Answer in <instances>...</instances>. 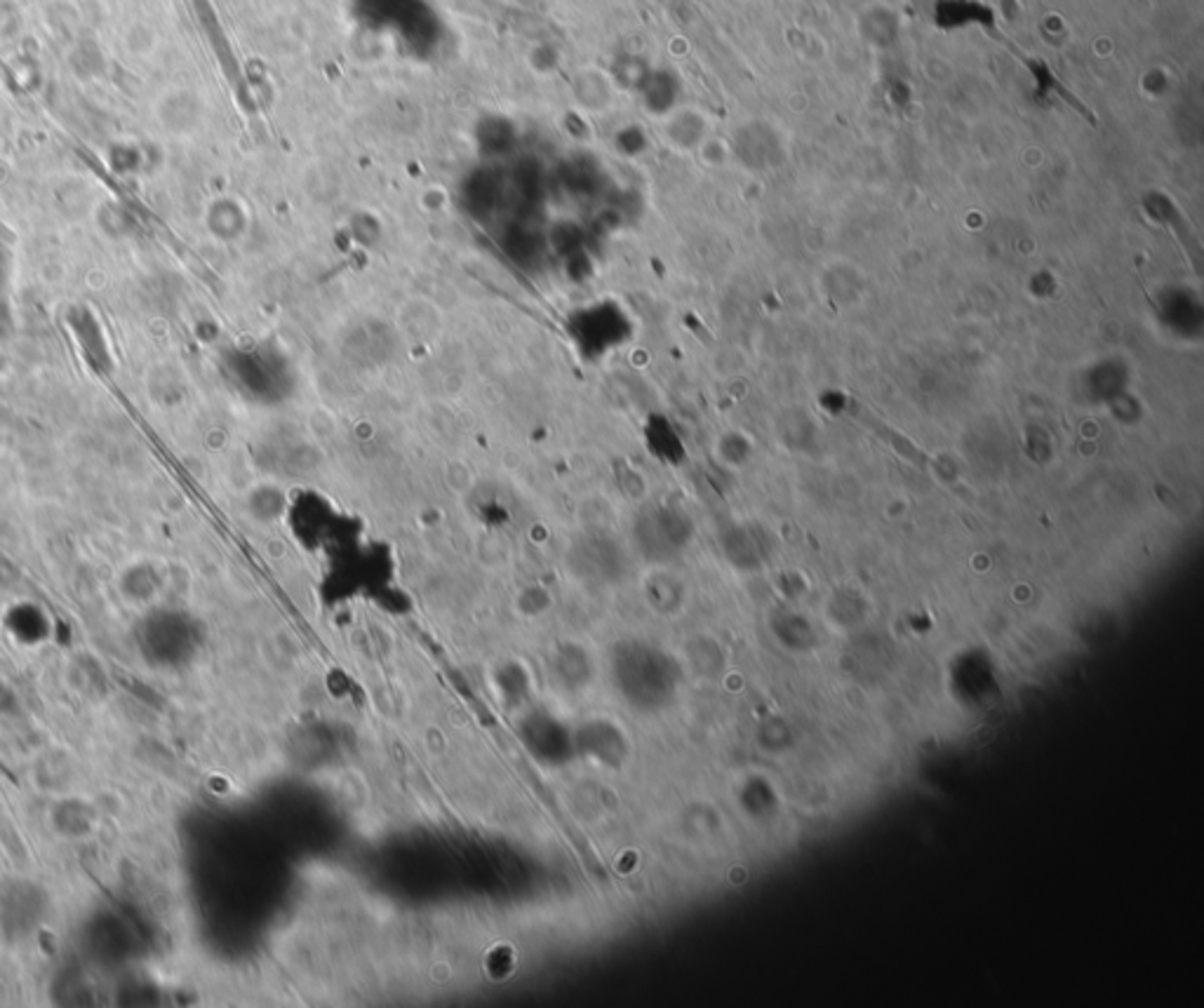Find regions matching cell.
<instances>
[{
  "label": "cell",
  "mask_w": 1204,
  "mask_h": 1008,
  "mask_svg": "<svg viewBox=\"0 0 1204 1008\" xmlns=\"http://www.w3.org/2000/svg\"><path fill=\"white\" fill-rule=\"evenodd\" d=\"M12 329H15V320H12V311L10 306L0 299V341L8 339L12 334Z\"/></svg>",
  "instance_id": "obj_3"
},
{
  "label": "cell",
  "mask_w": 1204,
  "mask_h": 1008,
  "mask_svg": "<svg viewBox=\"0 0 1204 1008\" xmlns=\"http://www.w3.org/2000/svg\"><path fill=\"white\" fill-rule=\"evenodd\" d=\"M285 362L271 348H238L226 355L228 379L250 400L276 398L280 381H285Z\"/></svg>",
  "instance_id": "obj_2"
},
{
  "label": "cell",
  "mask_w": 1204,
  "mask_h": 1008,
  "mask_svg": "<svg viewBox=\"0 0 1204 1008\" xmlns=\"http://www.w3.org/2000/svg\"><path fill=\"white\" fill-rule=\"evenodd\" d=\"M567 331L572 343L579 346V353L591 360H601L626 343L630 320L621 304H589L586 309L572 313Z\"/></svg>",
  "instance_id": "obj_1"
}]
</instances>
